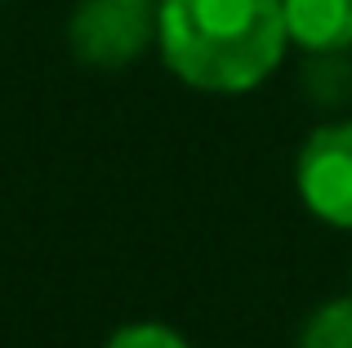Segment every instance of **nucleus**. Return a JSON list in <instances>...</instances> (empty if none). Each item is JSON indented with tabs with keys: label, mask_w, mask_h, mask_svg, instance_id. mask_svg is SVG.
<instances>
[{
	"label": "nucleus",
	"mask_w": 352,
	"mask_h": 348,
	"mask_svg": "<svg viewBox=\"0 0 352 348\" xmlns=\"http://www.w3.org/2000/svg\"><path fill=\"white\" fill-rule=\"evenodd\" d=\"M103 348H192V344L183 331H174L165 322H129L107 335Z\"/></svg>",
	"instance_id": "nucleus-6"
},
{
	"label": "nucleus",
	"mask_w": 352,
	"mask_h": 348,
	"mask_svg": "<svg viewBox=\"0 0 352 348\" xmlns=\"http://www.w3.org/2000/svg\"><path fill=\"white\" fill-rule=\"evenodd\" d=\"M156 50L201 94H250L290 50L281 0H156Z\"/></svg>",
	"instance_id": "nucleus-1"
},
{
	"label": "nucleus",
	"mask_w": 352,
	"mask_h": 348,
	"mask_svg": "<svg viewBox=\"0 0 352 348\" xmlns=\"http://www.w3.org/2000/svg\"><path fill=\"white\" fill-rule=\"evenodd\" d=\"M294 348H352V295H330L299 326Z\"/></svg>",
	"instance_id": "nucleus-5"
},
{
	"label": "nucleus",
	"mask_w": 352,
	"mask_h": 348,
	"mask_svg": "<svg viewBox=\"0 0 352 348\" xmlns=\"http://www.w3.org/2000/svg\"><path fill=\"white\" fill-rule=\"evenodd\" d=\"M290 45L303 54L352 50V0H281Z\"/></svg>",
	"instance_id": "nucleus-4"
},
{
	"label": "nucleus",
	"mask_w": 352,
	"mask_h": 348,
	"mask_svg": "<svg viewBox=\"0 0 352 348\" xmlns=\"http://www.w3.org/2000/svg\"><path fill=\"white\" fill-rule=\"evenodd\" d=\"M294 192L317 224L352 232V116L321 121L294 152Z\"/></svg>",
	"instance_id": "nucleus-2"
},
{
	"label": "nucleus",
	"mask_w": 352,
	"mask_h": 348,
	"mask_svg": "<svg viewBox=\"0 0 352 348\" xmlns=\"http://www.w3.org/2000/svg\"><path fill=\"white\" fill-rule=\"evenodd\" d=\"M76 63L120 72L156 45V0H80L67 18Z\"/></svg>",
	"instance_id": "nucleus-3"
}]
</instances>
